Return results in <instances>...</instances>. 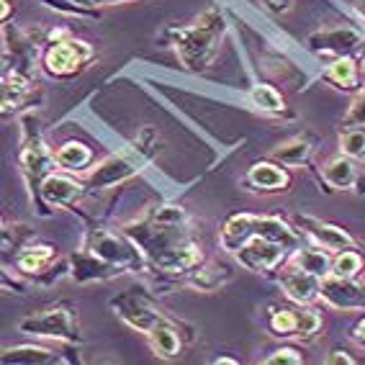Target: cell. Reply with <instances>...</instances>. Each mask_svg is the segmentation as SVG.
<instances>
[{
  "label": "cell",
  "instance_id": "1",
  "mask_svg": "<svg viewBox=\"0 0 365 365\" xmlns=\"http://www.w3.org/2000/svg\"><path fill=\"white\" fill-rule=\"evenodd\" d=\"M152 267L168 275H190L201 265V245L193 240L180 209H160L126 227Z\"/></svg>",
  "mask_w": 365,
  "mask_h": 365
},
{
  "label": "cell",
  "instance_id": "2",
  "mask_svg": "<svg viewBox=\"0 0 365 365\" xmlns=\"http://www.w3.org/2000/svg\"><path fill=\"white\" fill-rule=\"evenodd\" d=\"M222 36H224V19L216 8L206 11L196 24L170 31V39L175 44L180 65L190 72H201L214 62L216 52L222 46Z\"/></svg>",
  "mask_w": 365,
  "mask_h": 365
},
{
  "label": "cell",
  "instance_id": "3",
  "mask_svg": "<svg viewBox=\"0 0 365 365\" xmlns=\"http://www.w3.org/2000/svg\"><path fill=\"white\" fill-rule=\"evenodd\" d=\"M252 237H265V240H273L278 245L294 252L299 250V232L288 227L283 219L278 216H252V214H237L232 216L227 224H224L222 235H219V245L227 252H237V250L250 242Z\"/></svg>",
  "mask_w": 365,
  "mask_h": 365
},
{
  "label": "cell",
  "instance_id": "4",
  "mask_svg": "<svg viewBox=\"0 0 365 365\" xmlns=\"http://www.w3.org/2000/svg\"><path fill=\"white\" fill-rule=\"evenodd\" d=\"M93 59V46L83 39H75L65 29H59L57 34L52 31V41L44 49L41 57V67L49 78L57 80H70L88 67Z\"/></svg>",
  "mask_w": 365,
  "mask_h": 365
},
{
  "label": "cell",
  "instance_id": "5",
  "mask_svg": "<svg viewBox=\"0 0 365 365\" xmlns=\"http://www.w3.org/2000/svg\"><path fill=\"white\" fill-rule=\"evenodd\" d=\"M19 329L24 334L41 339H62V342H83L78 329V317L70 304H54L49 309H41L39 314L26 317L19 322Z\"/></svg>",
  "mask_w": 365,
  "mask_h": 365
},
{
  "label": "cell",
  "instance_id": "6",
  "mask_svg": "<svg viewBox=\"0 0 365 365\" xmlns=\"http://www.w3.org/2000/svg\"><path fill=\"white\" fill-rule=\"evenodd\" d=\"M111 307L116 309V314L131 327V329L142 332L144 337H147L160 322L168 319V317L163 314V309L157 307L147 294L137 291V288H131V291H126V294L116 296V299L111 301Z\"/></svg>",
  "mask_w": 365,
  "mask_h": 365
},
{
  "label": "cell",
  "instance_id": "7",
  "mask_svg": "<svg viewBox=\"0 0 365 365\" xmlns=\"http://www.w3.org/2000/svg\"><path fill=\"white\" fill-rule=\"evenodd\" d=\"M21 165H24V173H26V178H29V185H34V188H41V182L46 180V175H52V168H57L54 152L46 150V144L41 142L36 124H34V129H31V113L24 118Z\"/></svg>",
  "mask_w": 365,
  "mask_h": 365
},
{
  "label": "cell",
  "instance_id": "8",
  "mask_svg": "<svg viewBox=\"0 0 365 365\" xmlns=\"http://www.w3.org/2000/svg\"><path fill=\"white\" fill-rule=\"evenodd\" d=\"M88 252H93L103 262L113 265L116 270L139 267V262H142L137 242L126 240V237L111 235V232H106V229H98V232L91 237V247H88Z\"/></svg>",
  "mask_w": 365,
  "mask_h": 365
},
{
  "label": "cell",
  "instance_id": "9",
  "mask_svg": "<svg viewBox=\"0 0 365 365\" xmlns=\"http://www.w3.org/2000/svg\"><path fill=\"white\" fill-rule=\"evenodd\" d=\"M235 255H237V262L242 267L252 270V273H270V270H275V267L286 260L288 250L283 245H278V242L265 240V237H252Z\"/></svg>",
  "mask_w": 365,
  "mask_h": 365
},
{
  "label": "cell",
  "instance_id": "10",
  "mask_svg": "<svg viewBox=\"0 0 365 365\" xmlns=\"http://www.w3.org/2000/svg\"><path fill=\"white\" fill-rule=\"evenodd\" d=\"M319 299L332 309H342V312L365 309V283L329 273L319 281Z\"/></svg>",
  "mask_w": 365,
  "mask_h": 365
},
{
  "label": "cell",
  "instance_id": "11",
  "mask_svg": "<svg viewBox=\"0 0 365 365\" xmlns=\"http://www.w3.org/2000/svg\"><path fill=\"white\" fill-rule=\"evenodd\" d=\"M296 224L301 227V232L319 247L329 250V252H339V250H350L355 247V240L347 229L337 227V224H327L319 219H312V216H296Z\"/></svg>",
  "mask_w": 365,
  "mask_h": 365
},
{
  "label": "cell",
  "instance_id": "12",
  "mask_svg": "<svg viewBox=\"0 0 365 365\" xmlns=\"http://www.w3.org/2000/svg\"><path fill=\"white\" fill-rule=\"evenodd\" d=\"M139 170V157L131 155H113L98 165L88 175V185L91 188H113L116 182H124L126 178L137 175Z\"/></svg>",
  "mask_w": 365,
  "mask_h": 365
},
{
  "label": "cell",
  "instance_id": "13",
  "mask_svg": "<svg viewBox=\"0 0 365 365\" xmlns=\"http://www.w3.org/2000/svg\"><path fill=\"white\" fill-rule=\"evenodd\" d=\"M39 193H41V198H44L46 206L67 209V206H72V203L83 196L85 188H83V182L75 180L72 175H65V173H52V175H46V180L41 182Z\"/></svg>",
  "mask_w": 365,
  "mask_h": 365
},
{
  "label": "cell",
  "instance_id": "14",
  "mask_svg": "<svg viewBox=\"0 0 365 365\" xmlns=\"http://www.w3.org/2000/svg\"><path fill=\"white\" fill-rule=\"evenodd\" d=\"M309 44H312V49L317 54H337V57H342L345 52H350V49H355L360 44V34L347 26L327 29V31L312 34Z\"/></svg>",
  "mask_w": 365,
  "mask_h": 365
},
{
  "label": "cell",
  "instance_id": "15",
  "mask_svg": "<svg viewBox=\"0 0 365 365\" xmlns=\"http://www.w3.org/2000/svg\"><path fill=\"white\" fill-rule=\"evenodd\" d=\"M252 190H260V193H278V190H288L291 185V175L288 170L278 163H255L247 170V178H245Z\"/></svg>",
  "mask_w": 365,
  "mask_h": 365
},
{
  "label": "cell",
  "instance_id": "16",
  "mask_svg": "<svg viewBox=\"0 0 365 365\" xmlns=\"http://www.w3.org/2000/svg\"><path fill=\"white\" fill-rule=\"evenodd\" d=\"M147 342H150L152 352H155L157 358L163 360H178L182 352V337H180V329L173 319H165L147 334Z\"/></svg>",
  "mask_w": 365,
  "mask_h": 365
},
{
  "label": "cell",
  "instance_id": "17",
  "mask_svg": "<svg viewBox=\"0 0 365 365\" xmlns=\"http://www.w3.org/2000/svg\"><path fill=\"white\" fill-rule=\"evenodd\" d=\"M319 281L322 278H317V275H309V273H304V270L291 267L281 278V286L291 301H296L301 307H309L312 301L319 299Z\"/></svg>",
  "mask_w": 365,
  "mask_h": 365
},
{
  "label": "cell",
  "instance_id": "18",
  "mask_svg": "<svg viewBox=\"0 0 365 365\" xmlns=\"http://www.w3.org/2000/svg\"><path fill=\"white\" fill-rule=\"evenodd\" d=\"M291 267L296 270H304L309 275H317V278H324V275L332 273V255L329 250L314 245V247L294 250L291 252Z\"/></svg>",
  "mask_w": 365,
  "mask_h": 365
},
{
  "label": "cell",
  "instance_id": "19",
  "mask_svg": "<svg viewBox=\"0 0 365 365\" xmlns=\"http://www.w3.org/2000/svg\"><path fill=\"white\" fill-rule=\"evenodd\" d=\"M324 78L329 83H334L342 91H358L360 83H363V75H360V62H355L352 57L342 54L334 62H329V67L324 70Z\"/></svg>",
  "mask_w": 365,
  "mask_h": 365
},
{
  "label": "cell",
  "instance_id": "20",
  "mask_svg": "<svg viewBox=\"0 0 365 365\" xmlns=\"http://www.w3.org/2000/svg\"><path fill=\"white\" fill-rule=\"evenodd\" d=\"M322 178H324L332 188L337 190H350L355 182H358V168L352 163V157L339 155L327 160V165L322 168Z\"/></svg>",
  "mask_w": 365,
  "mask_h": 365
},
{
  "label": "cell",
  "instance_id": "21",
  "mask_svg": "<svg viewBox=\"0 0 365 365\" xmlns=\"http://www.w3.org/2000/svg\"><path fill=\"white\" fill-rule=\"evenodd\" d=\"M54 160H57L59 170H67V173H83L88 165L93 163V150L83 142H70L59 144L57 152H54Z\"/></svg>",
  "mask_w": 365,
  "mask_h": 365
},
{
  "label": "cell",
  "instance_id": "22",
  "mask_svg": "<svg viewBox=\"0 0 365 365\" xmlns=\"http://www.w3.org/2000/svg\"><path fill=\"white\" fill-rule=\"evenodd\" d=\"M54 260V247L52 245H29L21 247L16 255V267L26 275H41Z\"/></svg>",
  "mask_w": 365,
  "mask_h": 365
},
{
  "label": "cell",
  "instance_id": "23",
  "mask_svg": "<svg viewBox=\"0 0 365 365\" xmlns=\"http://www.w3.org/2000/svg\"><path fill=\"white\" fill-rule=\"evenodd\" d=\"M3 363H65L62 355L52 347H39V345H21V347H8L3 352Z\"/></svg>",
  "mask_w": 365,
  "mask_h": 365
},
{
  "label": "cell",
  "instance_id": "24",
  "mask_svg": "<svg viewBox=\"0 0 365 365\" xmlns=\"http://www.w3.org/2000/svg\"><path fill=\"white\" fill-rule=\"evenodd\" d=\"M229 275H232V270L224 262H206V265H198L190 273L188 283L198 291H216L229 281Z\"/></svg>",
  "mask_w": 365,
  "mask_h": 365
},
{
  "label": "cell",
  "instance_id": "25",
  "mask_svg": "<svg viewBox=\"0 0 365 365\" xmlns=\"http://www.w3.org/2000/svg\"><path fill=\"white\" fill-rule=\"evenodd\" d=\"M29 75L24 70H19V67H14V70H6V75H3V111H11V106H19L21 101L29 96Z\"/></svg>",
  "mask_w": 365,
  "mask_h": 365
},
{
  "label": "cell",
  "instance_id": "26",
  "mask_svg": "<svg viewBox=\"0 0 365 365\" xmlns=\"http://www.w3.org/2000/svg\"><path fill=\"white\" fill-rule=\"evenodd\" d=\"M314 144L309 137H296V139H288L286 144H281L278 150H273V160H278L281 165H301L307 163L309 155H312Z\"/></svg>",
  "mask_w": 365,
  "mask_h": 365
},
{
  "label": "cell",
  "instance_id": "27",
  "mask_svg": "<svg viewBox=\"0 0 365 365\" xmlns=\"http://www.w3.org/2000/svg\"><path fill=\"white\" fill-rule=\"evenodd\" d=\"M250 98L252 103L265 113H281L286 108V98H283L281 93L275 91L273 85H255L252 91H250Z\"/></svg>",
  "mask_w": 365,
  "mask_h": 365
},
{
  "label": "cell",
  "instance_id": "28",
  "mask_svg": "<svg viewBox=\"0 0 365 365\" xmlns=\"http://www.w3.org/2000/svg\"><path fill=\"white\" fill-rule=\"evenodd\" d=\"M360 273H363V257H360V252H355V247L334 252L332 275H339V278H358Z\"/></svg>",
  "mask_w": 365,
  "mask_h": 365
},
{
  "label": "cell",
  "instance_id": "29",
  "mask_svg": "<svg viewBox=\"0 0 365 365\" xmlns=\"http://www.w3.org/2000/svg\"><path fill=\"white\" fill-rule=\"evenodd\" d=\"M339 152L352 160H365V126H345L339 134Z\"/></svg>",
  "mask_w": 365,
  "mask_h": 365
},
{
  "label": "cell",
  "instance_id": "30",
  "mask_svg": "<svg viewBox=\"0 0 365 365\" xmlns=\"http://www.w3.org/2000/svg\"><path fill=\"white\" fill-rule=\"evenodd\" d=\"M322 329V314L317 309L301 307L296 309V337L299 339H314Z\"/></svg>",
  "mask_w": 365,
  "mask_h": 365
},
{
  "label": "cell",
  "instance_id": "31",
  "mask_svg": "<svg viewBox=\"0 0 365 365\" xmlns=\"http://www.w3.org/2000/svg\"><path fill=\"white\" fill-rule=\"evenodd\" d=\"M267 327L275 337H296V309H273Z\"/></svg>",
  "mask_w": 365,
  "mask_h": 365
},
{
  "label": "cell",
  "instance_id": "32",
  "mask_svg": "<svg viewBox=\"0 0 365 365\" xmlns=\"http://www.w3.org/2000/svg\"><path fill=\"white\" fill-rule=\"evenodd\" d=\"M304 355L296 347H278L275 352H270L265 358V365H301Z\"/></svg>",
  "mask_w": 365,
  "mask_h": 365
},
{
  "label": "cell",
  "instance_id": "33",
  "mask_svg": "<svg viewBox=\"0 0 365 365\" xmlns=\"http://www.w3.org/2000/svg\"><path fill=\"white\" fill-rule=\"evenodd\" d=\"M345 126H365V91H360L352 101L350 111L345 116Z\"/></svg>",
  "mask_w": 365,
  "mask_h": 365
},
{
  "label": "cell",
  "instance_id": "34",
  "mask_svg": "<svg viewBox=\"0 0 365 365\" xmlns=\"http://www.w3.org/2000/svg\"><path fill=\"white\" fill-rule=\"evenodd\" d=\"M70 3V11L75 16H93L96 6H108V0H65Z\"/></svg>",
  "mask_w": 365,
  "mask_h": 365
},
{
  "label": "cell",
  "instance_id": "35",
  "mask_svg": "<svg viewBox=\"0 0 365 365\" xmlns=\"http://www.w3.org/2000/svg\"><path fill=\"white\" fill-rule=\"evenodd\" d=\"M324 363L327 365H355L358 360L352 358V355H347V350H332L324 358Z\"/></svg>",
  "mask_w": 365,
  "mask_h": 365
},
{
  "label": "cell",
  "instance_id": "36",
  "mask_svg": "<svg viewBox=\"0 0 365 365\" xmlns=\"http://www.w3.org/2000/svg\"><path fill=\"white\" fill-rule=\"evenodd\" d=\"M352 339L360 342V345H365V317L355 324V329H352Z\"/></svg>",
  "mask_w": 365,
  "mask_h": 365
},
{
  "label": "cell",
  "instance_id": "37",
  "mask_svg": "<svg viewBox=\"0 0 365 365\" xmlns=\"http://www.w3.org/2000/svg\"><path fill=\"white\" fill-rule=\"evenodd\" d=\"M355 6H358V14L365 19V0H358V3H355Z\"/></svg>",
  "mask_w": 365,
  "mask_h": 365
},
{
  "label": "cell",
  "instance_id": "38",
  "mask_svg": "<svg viewBox=\"0 0 365 365\" xmlns=\"http://www.w3.org/2000/svg\"><path fill=\"white\" fill-rule=\"evenodd\" d=\"M124 3H134V0H108V6H124Z\"/></svg>",
  "mask_w": 365,
  "mask_h": 365
},
{
  "label": "cell",
  "instance_id": "39",
  "mask_svg": "<svg viewBox=\"0 0 365 365\" xmlns=\"http://www.w3.org/2000/svg\"><path fill=\"white\" fill-rule=\"evenodd\" d=\"M360 75H363V83H365V57H363V62H360Z\"/></svg>",
  "mask_w": 365,
  "mask_h": 365
}]
</instances>
